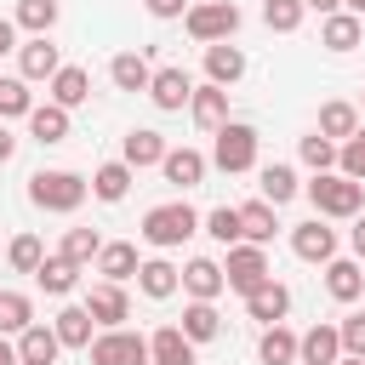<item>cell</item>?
Segmentation results:
<instances>
[{
	"mask_svg": "<svg viewBox=\"0 0 365 365\" xmlns=\"http://www.w3.org/2000/svg\"><path fill=\"white\" fill-rule=\"evenodd\" d=\"M177 285H182V274H177L165 257H148V262L137 268V291H143V297H154V302L177 297Z\"/></svg>",
	"mask_w": 365,
	"mask_h": 365,
	"instance_id": "cell-20",
	"label": "cell"
},
{
	"mask_svg": "<svg viewBox=\"0 0 365 365\" xmlns=\"http://www.w3.org/2000/svg\"><path fill=\"white\" fill-rule=\"evenodd\" d=\"M103 245H108V240H103L97 228H68V234H63V257H68V262H80V268H86V262H97V251H103Z\"/></svg>",
	"mask_w": 365,
	"mask_h": 365,
	"instance_id": "cell-40",
	"label": "cell"
},
{
	"mask_svg": "<svg viewBox=\"0 0 365 365\" xmlns=\"http://www.w3.org/2000/svg\"><path fill=\"white\" fill-rule=\"evenodd\" d=\"M302 165H314V177H319V171H336V143L319 137V131H308V137H302Z\"/></svg>",
	"mask_w": 365,
	"mask_h": 365,
	"instance_id": "cell-43",
	"label": "cell"
},
{
	"mask_svg": "<svg viewBox=\"0 0 365 365\" xmlns=\"http://www.w3.org/2000/svg\"><path fill=\"white\" fill-rule=\"evenodd\" d=\"M182 336L200 348V342H211V336H222V314H217V302H188L182 308Z\"/></svg>",
	"mask_w": 365,
	"mask_h": 365,
	"instance_id": "cell-31",
	"label": "cell"
},
{
	"mask_svg": "<svg viewBox=\"0 0 365 365\" xmlns=\"http://www.w3.org/2000/svg\"><path fill=\"white\" fill-rule=\"evenodd\" d=\"M0 365H23V359H17V348H11L6 336H0Z\"/></svg>",
	"mask_w": 365,
	"mask_h": 365,
	"instance_id": "cell-51",
	"label": "cell"
},
{
	"mask_svg": "<svg viewBox=\"0 0 365 365\" xmlns=\"http://www.w3.org/2000/svg\"><path fill=\"white\" fill-rule=\"evenodd\" d=\"M34 114V91L23 74H0V120H29Z\"/></svg>",
	"mask_w": 365,
	"mask_h": 365,
	"instance_id": "cell-36",
	"label": "cell"
},
{
	"mask_svg": "<svg viewBox=\"0 0 365 365\" xmlns=\"http://www.w3.org/2000/svg\"><path fill=\"white\" fill-rule=\"evenodd\" d=\"M211 165L228 171V177L251 171V165H257V131H251L245 120H228V125L217 131V143H211Z\"/></svg>",
	"mask_w": 365,
	"mask_h": 365,
	"instance_id": "cell-5",
	"label": "cell"
},
{
	"mask_svg": "<svg viewBox=\"0 0 365 365\" xmlns=\"http://www.w3.org/2000/svg\"><path fill=\"white\" fill-rule=\"evenodd\" d=\"M171 148H165V137L154 131V125H131L125 131V143H120V160L131 165V171H143V165H160Z\"/></svg>",
	"mask_w": 365,
	"mask_h": 365,
	"instance_id": "cell-11",
	"label": "cell"
},
{
	"mask_svg": "<svg viewBox=\"0 0 365 365\" xmlns=\"http://www.w3.org/2000/svg\"><path fill=\"white\" fill-rule=\"evenodd\" d=\"M91 194H97V200H108V205H120V200L131 194V165H125V160L97 165V171H91Z\"/></svg>",
	"mask_w": 365,
	"mask_h": 365,
	"instance_id": "cell-30",
	"label": "cell"
},
{
	"mask_svg": "<svg viewBox=\"0 0 365 365\" xmlns=\"http://www.w3.org/2000/svg\"><path fill=\"white\" fill-rule=\"evenodd\" d=\"M291 251H297L302 262H331V257H336V228H325L319 217H308V222L291 228Z\"/></svg>",
	"mask_w": 365,
	"mask_h": 365,
	"instance_id": "cell-9",
	"label": "cell"
},
{
	"mask_svg": "<svg viewBox=\"0 0 365 365\" xmlns=\"http://www.w3.org/2000/svg\"><path fill=\"white\" fill-rule=\"evenodd\" d=\"M308 200H314L319 217H359L365 211V182H354L342 171H319L308 182Z\"/></svg>",
	"mask_w": 365,
	"mask_h": 365,
	"instance_id": "cell-3",
	"label": "cell"
},
{
	"mask_svg": "<svg viewBox=\"0 0 365 365\" xmlns=\"http://www.w3.org/2000/svg\"><path fill=\"white\" fill-rule=\"evenodd\" d=\"M222 279H228V291L251 297L257 285H268V279H274V274H268V251H262V245H234V251H228V262H222Z\"/></svg>",
	"mask_w": 365,
	"mask_h": 365,
	"instance_id": "cell-6",
	"label": "cell"
},
{
	"mask_svg": "<svg viewBox=\"0 0 365 365\" xmlns=\"http://www.w3.org/2000/svg\"><path fill=\"white\" fill-rule=\"evenodd\" d=\"M205 165H211V160H205L200 148H171V154L160 160V171H165L171 188H200V182H205Z\"/></svg>",
	"mask_w": 365,
	"mask_h": 365,
	"instance_id": "cell-15",
	"label": "cell"
},
{
	"mask_svg": "<svg viewBox=\"0 0 365 365\" xmlns=\"http://www.w3.org/2000/svg\"><path fill=\"white\" fill-rule=\"evenodd\" d=\"M29 137L34 143H63L68 137V108H57V103H34V114H29Z\"/></svg>",
	"mask_w": 365,
	"mask_h": 365,
	"instance_id": "cell-29",
	"label": "cell"
},
{
	"mask_svg": "<svg viewBox=\"0 0 365 365\" xmlns=\"http://www.w3.org/2000/svg\"><path fill=\"white\" fill-rule=\"evenodd\" d=\"M336 171H342V177H354V182H365V125L336 148Z\"/></svg>",
	"mask_w": 365,
	"mask_h": 365,
	"instance_id": "cell-44",
	"label": "cell"
},
{
	"mask_svg": "<svg viewBox=\"0 0 365 365\" xmlns=\"http://www.w3.org/2000/svg\"><path fill=\"white\" fill-rule=\"evenodd\" d=\"M137 245H125V240H108L103 251H97V274L108 279V285H125V279H137Z\"/></svg>",
	"mask_w": 365,
	"mask_h": 365,
	"instance_id": "cell-17",
	"label": "cell"
},
{
	"mask_svg": "<svg viewBox=\"0 0 365 365\" xmlns=\"http://www.w3.org/2000/svg\"><path fill=\"white\" fill-rule=\"evenodd\" d=\"M57 354H63V342H57L51 325H29V331L17 336V359H23V365H57Z\"/></svg>",
	"mask_w": 365,
	"mask_h": 365,
	"instance_id": "cell-22",
	"label": "cell"
},
{
	"mask_svg": "<svg viewBox=\"0 0 365 365\" xmlns=\"http://www.w3.org/2000/svg\"><path fill=\"white\" fill-rule=\"evenodd\" d=\"M325 291H331L336 302L365 297V274H359V262H354V257H331V262H325Z\"/></svg>",
	"mask_w": 365,
	"mask_h": 365,
	"instance_id": "cell-21",
	"label": "cell"
},
{
	"mask_svg": "<svg viewBox=\"0 0 365 365\" xmlns=\"http://www.w3.org/2000/svg\"><path fill=\"white\" fill-rule=\"evenodd\" d=\"M342 6H348V11H354V17H365V0H342Z\"/></svg>",
	"mask_w": 365,
	"mask_h": 365,
	"instance_id": "cell-52",
	"label": "cell"
},
{
	"mask_svg": "<svg viewBox=\"0 0 365 365\" xmlns=\"http://www.w3.org/2000/svg\"><path fill=\"white\" fill-rule=\"evenodd\" d=\"M274 211H279V205H268V200H245V205H240L245 245H268V240H274V228H279V222H274Z\"/></svg>",
	"mask_w": 365,
	"mask_h": 365,
	"instance_id": "cell-34",
	"label": "cell"
},
{
	"mask_svg": "<svg viewBox=\"0 0 365 365\" xmlns=\"http://www.w3.org/2000/svg\"><path fill=\"white\" fill-rule=\"evenodd\" d=\"M354 131H359V108H354V103H325V108H319V137H331V143L342 148Z\"/></svg>",
	"mask_w": 365,
	"mask_h": 365,
	"instance_id": "cell-32",
	"label": "cell"
},
{
	"mask_svg": "<svg viewBox=\"0 0 365 365\" xmlns=\"http://www.w3.org/2000/svg\"><path fill=\"white\" fill-rule=\"evenodd\" d=\"M143 6H148V17H182L188 0H143Z\"/></svg>",
	"mask_w": 365,
	"mask_h": 365,
	"instance_id": "cell-46",
	"label": "cell"
},
{
	"mask_svg": "<svg viewBox=\"0 0 365 365\" xmlns=\"http://www.w3.org/2000/svg\"><path fill=\"white\" fill-rule=\"evenodd\" d=\"M34 325V302L23 291H0V336H23Z\"/></svg>",
	"mask_w": 365,
	"mask_h": 365,
	"instance_id": "cell-38",
	"label": "cell"
},
{
	"mask_svg": "<svg viewBox=\"0 0 365 365\" xmlns=\"http://www.w3.org/2000/svg\"><path fill=\"white\" fill-rule=\"evenodd\" d=\"M17 68H23V80H51V74L63 68V51H57L46 34H34L29 46H17Z\"/></svg>",
	"mask_w": 365,
	"mask_h": 365,
	"instance_id": "cell-14",
	"label": "cell"
},
{
	"mask_svg": "<svg viewBox=\"0 0 365 365\" xmlns=\"http://www.w3.org/2000/svg\"><path fill=\"white\" fill-rule=\"evenodd\" d=\"M205 74H211V86H222V91H228V86L245 74V51H240V46H228V40H222V46H205Z\"/></svg>",
	"mask_w": 365,
	"mask_h": 365,
	"instance_id": "cell-24",
	"label": "cell"
},
{
	"mask_svg": "<svg viewBox=\"0 0 365 365\" xmlns=\"http://www.w3.org/2000/svg\"><path fill=\"white\" fill-rule=\"evenodd\" d=\"M57 11H63L57 0H17V17H11V23L29 29V34H51V29H57Z\"/></svg>",
	"mask_w": 365,
	"mask_h": 365,
	"instance_id": "cell-39",
	"label": "cell"
},
{
	"mask_svg": "<svg viewBox=\"0 0 365 365\" xmlns=\"http://www.w3.org/2000/svg\"><path fill=\"white\" fill-rule=\"evenodd\" d=\"M108 80H114L120 91H148L154 68H148V57H143V51H120V57L108 63Z\"/></svg>",
	"mask_w": 365,
	"mask_h": 365,
	"instance_id": "cell-28",
	"label": "cell"
},
{
	"mask_svg": "<svg viewBox=\"0 0 365 365\" xmlns=\"http://www.w3.org/2000/svg\"><path fill=\"white\" fill-rule=\"evenodd\" d=\"M148 359L154 365H194V342L182 336V325H160L148 336Z\"/></svg>",
	"mask_w": 365,
	"mask_h": 365,
	"instance_id": "cell-18",
	"label": "cell"
},
{
	"mask_svg": "<svg viewBox=\"0 0 365 365\" xmlns=\"http://www.w3.org/2000/svg\"><path fill=\"white\" fill-rule=\"evenodd\" d=\"M86 194H91V182L80 177V171H34L29 177V200L40 205V211H80L86 205Z\"/></svg>",
	"mask_w": 365,
	"mask_h": 365,
	"instance_id": "cell-1",
	"label": "cell"
},
{
	"mask_svg": "<svg viewBox=\"0 0 365 365\" xmlns=\"http://www.w3.org/2000/svg\"><path fill=\"white\" fill-rule=\"evenodd\" d=\"M359 40H365V29H359L354 11H331V17L319 23V46H325V51H354Z\"/></svg>",
	"mask_w": 365,
	"mask_h": 365,
	"instance_id": "cell-23",
	"label": "cell"
},
{
	"mask_svg": "<svg viewBox=\"0 0 365 365\" xmlns=\"http://www.w3.org/2000/svg\"><path fill=\"white\" fill-rule=\"evenodd\" d=\"M34 285H40L46 297H68V291L80 285V262H68V257L57 251V257H46V262H40V274H34Z\"/></svg>",
	"mask_w": 365,
	"mask_h": 365,
	"instance_id": "cell-26",
	"label": "cell"
},
{
	"mask_svg": "<svg viewBox=\"0 0 365 365\" xmlns=\"http://www.w3.org/2000/svg\"><path fill=\"white\" fill-rule=\"evenodd\" d=\"M302 6H308V11H319V17H331V11L342 6V0H302Z\"/></svg>",
	"mask_w": 365,
	"mask_h": 365,
	"instance_id": "cell-50",
	"label": "cell"
},
{
	"mask_svg": "<svg viewBox=\"0 0 365 365\" xmlns=\"http://www.w3.org/2000/svg\"><path fill=\"white\" fill-rule=\"evenodd\" d=\"M91 325H97V319L86 314V302H74V308H63V314L51 319V331H57V342H63V348H91V342H97V336H91Z\"/></svg>",
	"mask_w": 365,
	"mask_h": 365,
	"instance_id": "cell-27",
	"label": "cell"
},
{
	"mask_svg": "<svg viewBox=\"0 0 365 365\" xmlns=\"http://www.w3.org/2000/svg\"><path fill=\"white\" fill-rule=\"evenodd\" d=\"M86 97H91V74H86L80 63H63V68L51 74V103H57V108H80Z\"/></svg>",
	"mask_w": 365,
	"mask_h": 365,
	"instance_id": "cell-19",
	"label": "cell"
},
{
	"mask_svg": "<svg viewBox=\"0 0 365 365\" xmlns=\"http://www.w3.org/2000/svg\"><path fill=\"white\" fill-rule=\"evenodd\" d=\"M359 103H365V97H359Z\"/></svg>",
	"mask_w": 365,
	"mask_h": 365,
	"instance_id": "cell-54",
	"label": "cell"
},
{
	"mask_svg": "<svg viewBox=\"0 0 365 365\" xmlns=\"http://www.w3.org/2000/svg\"><path fill=\"white\" fill-rule=\"evenodd\" d=\"M348 240H354V257L365 262V217H354V234H348Z\"/></svg>",
	"mask_w": 365,
	"mask_h": 365,
	"instance_id": "cell-49",
	"label": "cell"
},
{
	"mask_svg": "<svg viewBox=\"0 0 365 365\" xmlns=\"http://www.w3.org/2000/svg\"><path fill=\"white\" fill-rule=\"evenodd\" d=\"M234 29H240V6L234 0H194L188 6V34L200 46H222V40H234Z\"/></svg>",
	"mask_w": 365,
	"mask_h": 365,
	"instance_id": "cell-4",
	"label": "cell"
},
{
	"mask_svg": "<svg viewBox=\"0 0 365 365\" xmlns=\"http://www.w3.org/2000/svg\"><path fill=\"white\" fill-rule=\"evenodd\" d=\"M342 359V331L336 325H314V331H302V342H297V365H336Z\"/></svg>",
	"mask_w": 365,
	"mask_h": 365,
	"instance_id": "cell-13",
	"label": "cell"
},
{
	"mask_svg": "<svg viewBox=\"0 0 365 365\" xmlns=\"http://www.w3.org/2000/svg\"><path fill=\"white\" fill-rule=\"evenodd\" d=\"M205 234L217 240V245H245V222H240V205H217V211H205Z\"/></svg>",
	"mask_w": 365,
	"mask_h": 365,
	"instance_id": "cell-37",
	"label": "cell"
},
{
	"mask_svg": "<svg viewBox=\"0 0 365 365\" xmlns=\"http://www.w3.org/2000/svg\"><path fill=\"white\" fill-rule=\"evenodd\" d=\"M245 314L268 331V325H285V314H291V291L279 285V279H268V285H257L251 297H245Z\"/></svg>",
	"mask_w": 365,
	"mask_h": 365,
	"instance_id": "cell-12",
	"label": "cell"
},
{
	"mask_svg": "<svg viewBox=\"0 0 365 365\" xmlns=\"http://www.w3.org/2000/svg\"><path fill=\"white\" fill-rule=\"evenodd\" d=\"M336 365H365V359H354V354H342V359H336Z\"/></svg>",
	"mask_w": 365,
	"mask_h": 365,
	"instance_id": "cell-53",
	"label": "cell"
},
{
	"mask_svg": "<svg viewBox=\"0 0 365 365\" xmlns=\"http://www.w3.org/2000/svg\"><path fill=\"white\" fill-rule=\"evenodd\" d=\"M188 108H194V120H200L205 131H222V125H228V91L211 86V80L194 86V103H188Z\"/></svg>",
	"mask_w": 365,
	"mask_h": 365,
	"instance_id": "cell-25",
	"label": "cell"
},
{
	"mask_svg": "<svg viewBox=\"0 0 365 365\" xmlns=\"http://www.w3.org/2000/svg\"><path fill=\"white\" fill-rule=\"evenodd\" d=\"M297 331H285V325H268L262 331V342H257V359L262 365H297Z\"/></svg>",
	"mask_w": 365,
	"mask_h": 365,
	"instance_id": "cell-35",
	"label": "cell"
},
{
	"mask_svg": "<svg viewBox=\"0 0 365 365\" xmlns=\"http://www.w3.org/2000/svg\"><path fill=\"white\" fill-rule=\"evenodd\" d=\"M11 154H17V137H11V131H6V120H0V165H6Z\"/></svg>",
	"mask_w": 365,
	"mask_h": 365,
	"instance_id": "cell-48",
	"label": "cell"
},
{
	"mask_svg": "<svg viewBox=\"0 0 365 365\" xmlns=\"http://www.w3.org/2000/svg\"><path fill=\"white\" fill-rule=\"evenodd\" d=\"M148 97H154V108H165V114H177L182 103H194V80H188V68H154Z\"/></svg>",
	"mask_w": 365,
	"mask_h": 365,
	"instance_id": "cell-10",
	"label": "cell"
},
{
	"mask_svg": "<svg viewBox=\"0 0 365 365\" xmlns=\"http://www.w3.org/2000/svg\"><path fill=\"white\" fill-rule=\"evenodd\" d=\"M222 262H211V257H194L188 268H182V291L194 297V302H217L222 297Z\"/></svg>",
	"mask_w": 365,
	"mask_h": 365,
	"instance_id": "cell-16",
	"label": "cell"
},
{
	"mask_svg": "<svg viewBox=\"0 0 365 365\" xmlns=\"http://www.w3.org/2000/svg\"><path fill=\"white\" fill-rule=\"evenodd\" d=\"M86 354H91V365H154V359H148V336H137V331H125V325H120V331H103Z\"/></svg>",
	"mask_w": 365,
	"mask_h": 365,
	"instance_id": "cell-7",
	"label": "cell"
},
{
	"mask_svg": "<svg viewBox=\"0 0 365 365\" xmlns=\"http://www.w3.org/2000/svg\"><path fill=\"white\" fill-rule=\"evenodd\" d=\"M257 188H262V200H268V205H285V200H297V188H302V182H297V171H291V165H279V160H274V165H262V171H257Z\"/></svg>",
	"mask_w": 365,
	"mask_h": 365,
	"instance_id": "cell-33",
	"label": "cell"
},
{
	"mask_svg": "<svg viewBox=\"0 0 365 365\" xmlns=\"http://www.w3.org/2000/svg\"><path fill=\"white\" fill-rule=\"evenodd\" d=\"M302 0H262V23L274 29V34H297V23H302Z\"/></svg>",
	"mask_w": 365,
	"mask_h": 365,
	"instance_id": "cell-42",
	"label": "cell"
},
{
	"mask_svg": "<svg viewBox=\"0 0 365 365\" xmlns=\"http://www.w3.org/2000/svg\"><path fill=\"white\" fill-rule=\"evenodd\" d=\"M188 234H200V211H194L188 200H165V205H154V211L143 217V240H148L154 251H171V245H182Z\"/></svg>",
	"mask_w": 365,
	"mask_h": 365,
	"instance_id": "cell-2",
	"label": "cell"
},
{
	"mask_svg": "<svg viewBox=\"0 0 365 365\" xmlns=\"http://www.w3.org/2000/svg\"><path fill=\"white\" fill-rule=\"evenodd\" d=\"M6 51H17V23H11V17H0V57H6Z\"/></svg>",
	"mask_w": 365,
	"mask_h": 365,
	"instance_id": "cell-47",
	"label": "cell"
},
{
	"mask_svg": "<svg viewBox=\"0 0 365 365\" xmlns=\"http://www.w3.org/2000/svg\"><path fill=\"white\" fill-rule=\"evenodd\" d=\"M86 314H91L103 331H120V325L131 319V297H125V285H108V279L91 285V291H86Z\"/></svg>",
	"mask_w": 365,
	"mask_h": 365,
	"instance_id": "cell-8",
	"label": "cell"
},
{
	"mask_svg": "<svg viewBox=\"0 0 365 365\" xmlns=\"http://www.w3.org/2000/svg\"><path fill=\"white\" fill-rule=\"evenodd\" d=\"M336 331H342V354H354V359H365V314H354V319H342Z\"/></svg>",
	"mask_w": 365,
	"mask_h": 365,
	"instance_id": "cell-45",
	"label": "cell"
},
{
	"mask_svg": "<svg viewBox=\"0 0 365 365\" xmlns=\"http://www.w3.org/2000/svg\"><path fill=\"white\" fill-rule=\"evenodd\" d=\"M6 262H11L17 274H40V262H46V245H40L34 234H17V240L6 245Z\"/></svg>",
	"mask_w": 365,
	"mask_h": 365,
	"instance_id": "cell-41",
	"label": "cell"
}]
</instances>
